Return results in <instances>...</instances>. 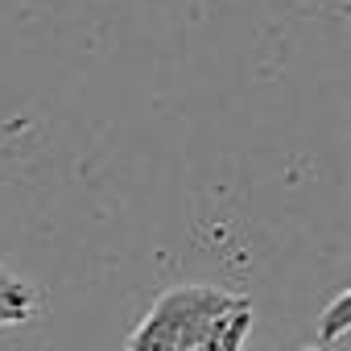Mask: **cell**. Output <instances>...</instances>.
Returning a JSON list of instances; mask_svg holds the SVG:
<instances>
[{"instance_id": "7a4b0ae2", "label": "cell", "mask_w": 351, "mask_h": 351, "mask_svg": "<svg viewBox=\"0 0 351 351\" xmlns=\"http://www.w3.org/2000/svg\"><path fill=\"white\" fill-rule=\"evenodd\" d=\"M248 326H252V302H244V306H236L228 318H219L191 351H244Z\"/></svg>"}, {"instance_id": "277c9868", "label": "cell", "mask_w": 351, "mask_h": 351, "mask_svg": "<svg viewBox=\"0 0 351 351\" xmlns=\"http://www.w3.org/2000/svg\"><path fill=\"white\" fill-rule=\"evenodd\" d=\"M347 314H351V293L343 289V293L330 302V310L322 314V326H318V335H322L326 343H335V339L343 335V326H347Z\"/></svg>"}, {"instance_id": "6da1fadb", "label": "cell", "mask_w": 351, "mask_h": 351, "mask_svg": "<svg viewBox=\"0 0 351 351\" xmlns=\"http://www.w3.org/2000/svg\"><path fill=\"white\" fill-rule=\"evenodd\" d=\"M248 298L215 285H173L149 306L124 351H191L219 318H228Z\"/></svg>"}, {"instance_id": "3957f363", "label": "cell", "mask_w": 351, "mask_h": 351, "mask_svg": "<svg viewBox=\"0 0 351 351\" xmlns=\"http://www.w3.org/2000/svg\"><path fill=\"white\" fill-rule=\"evenodd\" d=\"M25 318H34V293L0 269V326H17Z\"/></svg>"}]
</instances>
